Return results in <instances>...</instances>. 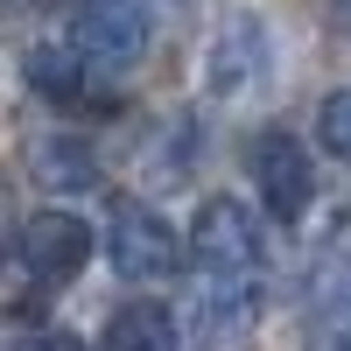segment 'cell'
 <instances>
[{"mask_svg":"<svg viewBox=\"0 0 351 351\" xmlns=\"http://www.w3.org/2000/svg\"><path fill=\"white\" fill-rule=\"evenodd\" d=\"M36 351H84V344H77V337H71V330H49V337H43V344H36Z\"/></svg>","mask_w":351,"mask_h":351,"instance_id":"12","label":"cell"},{"mask_svg":"<svg viewBox=\"0 0 351 351\" xmlns=\"http://www.w3.org/2000/svg\"><path fill=\"white\" fill-rule=\"evenodd\" d=\"M106 260H112V274H120V281H169V274L190 260V239L155 211V204H141V197H112V218H106Z\"/></svg>","mask_w":351,"mask_h":351,"instance_id":"1","label":"cell"},{"mask_svg":"<svg viewBox=\"0 0 351 351\" xmlns=\"http://www.w3.org/2000/svg\"><path fill=\"white\" fill-rule=\"evenodd\" d=\"M92 225H84L77 211H56V204H49V211H36V218H28L21 225V267L28 274H36L43 288H64V281H77L84 274V260H92Z\"/></svg>","mask_w":351,"mask_h":351,"instance_id":"5","label":"cell"},{"mask_svg":"<svg viewBox=\"0 0 351 351\" xmlns=\"http://www.w3.org/2000/svg\"><path fill=\"white\" fill-rule=\"evenodd\" d=\"M148 0H77L71 14V43L92 56V71H134L148 56Z\"/></svg>","mask_w":351,"mask_h":351,"instance_id":"3","label":"cell"},{"mask_svg":"<svg viewBox=\"0 0 351 351\" xmlns=\"http://www.w3.org/2000/svg\"><path fill=\"white\" fill-rule=\"evenodd\" d=\"M260 309H267V295H260V274H211L204 281V337H225V344H239L253 324H260Z\"/></svg>","mask_w":351,"mask_h":351,"instance_id":"7","label":"cell"},{"mask_svg":"<svg viewBox=\"0 0 351 351\" xmlns=\"http://www.w3.org/2000/svg\"><path fill=\"white\" fill-rule=\"evenodd\" d=\"M106 351H183V324L169 316V302L134 295L106 316Z\"/></svg>","mask_w":351,"mask_h":351,"instance_id":"9","label":"cell"},{"mask_svg":"<svg viewBox=\"0 0 351 351\" xmlns=\"http://www.w3.org/2000/svg\"><path fill=\"white\" fill-rule=\"evenodd\" d=\"M28 176H36L43 190H56V197H77V190L99 183V148L77 141V134H43L36 148H28Z\"/></svg>","mask_w":351,"mask_h":351,"instance_id":"8","label":"cell"},{"mask_svg":"<svg viewBox=\"0 0 351 351\" xmlns=\"http://www.w3.org/2000/svg\"><path fill=\"white\" fill-rule=\"evenodd\" d=\"M21 71H28V84H36V99H49V106H77L84 92H92V56H84L77 43H71V49L36 43Z\"/></svg>","mask_w":351,"mask_h":351,"instance_id":"10","label":"cell"},{"mask_svg":"<svg viewBox=\"0 0 351 351\" xmlns=\"http://www.w3.org/2000/svg\"><path fill=\"white\" fill-rule=\"evenodd\" d=\"M316 141H324V155L351 162V84H337V92L316 106Z\"/></svg>","mask_w":351,"mask_h":351,"instance_id":"11","label":"cell"},{"mask_svg":"<svg viewBox=\"0 0 351 351\" xmlns=\"http://www.w3.org/2000/svg\"><path fill=\"white\" fill-rule=\"evenodd\" d=\"M190 260L204 274H260L267 267V225L246 197H204L190 218Z\"/></svg>","mask_w":351,"mask_h":351,"instance_id":"2","label":"cell"},{"mask_svg":"<svg viewBox=\"0 0 351 351\" xmlns=\"http://www.w3.org/2000/svg\"><path fill=\"white\" fill-rule=\"evenodd\" d=\"M246 162H253V183H260L267 218H274V225H295V218L309 211V197H316V169H309V155H302V141L288 134V127H260L253 148H246Z\"/></svg>","mask_w":351,"mask_h":351,"instance_id":"4","label":"cell"},{"mask_svg":"<svg viewBox=\"0 0 351 351\" xmlns=\"http://www.w3.org/2000/svg\"><path fill=\"white\" fill-rule=\"evenodd\" d=\"M267 77V28L253 14H232L211 43V64H204V84H211V99H246L253 84Z\"/></svg>","mask_w":351,"mask_h":351,"instance_id":"6","label":"cell"}]
</instances>
